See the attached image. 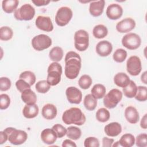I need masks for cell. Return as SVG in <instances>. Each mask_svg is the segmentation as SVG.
I'll return each instance as SVG.
<instances>
[{"instance_id":"ee69618b","label":"cell","mask_w":147,"mask_h":147,"mask_svg":"<svg viewBox=\"0 0 147 147\" xmlns=\"http://www.w3.org/2000/svg\"><path fill=\"white\" fill-rule=\"evenodd\" d=\"M11 80L7 77H1L0 78V90L2 91H6L11 87Z\"/></svg>"},{"instance_id":"7a4b0ae2","label":"cell","mask_w":147,"mask_h":147,"mask_svg":"<svg viewBox=\"0 0 147 147\" xmlns=\"http://www.w3.org/2000/svg\"><path fill=\"white\" fill-rule=\"evenodd\" d=\"M62 120L66 125L75 124L81 126L85 123L86 118L79 108L71 107L63 113Z\"/></svg>"},{"instance_id":"d6a6232c","label":"cell","mask_w":147,"mask_h":147,"mask_svg":"<svg viewBox=\"0 0 147 147\" xmlns=\"http://www.w3.org/2000/svg\"><path fill=\"white\" fill-rule=\"evenodd\" d=\"M19 78L24 80L28 84H29L30 86L35 83L36 80V75L34 74L30 71H25L21 73L19 76Z\"/></svg>"},{"instance_id":"2e32d148","label":"cell","mask_w":147,"mask_h":147,"mask_svg":"<svg viewBox=\"0 0 147 147\" xmlns=\"http://www.w3.org/2000/svg\"><path fill=\"white\" fill-rule=\"evenodd\" d=\"M96 52L98 55L102 57L109 56L113 51V46L111 42L106 40L99 41L96 45Z\"/></svg>"},{"instance_id":"ffe728a7","label":"cell","mask_w":147,"mask_h":147,"mask_svg":"<svg viewBox=\"0 0 147 147\" xmlns=\"http://www.w3.org/2000/svg\"><path fill=\"white\" fill-rule=\"evenodd\" d=\"M104 131L109 137H116L122 132V126L118 122H111L105 126Z\"/></svg>"},{"instance_id":"1f68e13d","label":"cell","mask_w":147,"mask_h":147,"mask_svg":"<svg viewBox=\"0 0 147 147\" xmlns=\"http://www.w3.org/2000/svg\"><path fill=\"white\" fill-rule=\"evenodd\" d=\"M66 135L68 138L71 140H78L82 136V131L76 126H69L67 128Z\"/></svg>"},{"instance_id":"52a82bcc","label":"cell","mask_w":147,"mask_h":147,"mask_svg":"<svg viewBox=\"0 0 147 147\" xmlns=\"http://www.w3.org/2000/svg\"><path fill=\"white\" fill-rule=\"evenodd\" d=\"M122 98V92L118 89L111 90L103 97V104L107 109H113L121 102Z\"/></svg>"},{"instance_id":"9a60e30c","label":"cell","mask_w":147,"mask_h":147,"mask_svg":"<svg viewBox=\"0 0 147 147\" xmlns=\"http://www.w3.org/2000/svg\"><path fill=\"white\" fill-rule=\"evenodd\" d=\"M106 14L109 19L116 20L122 17L123 9L119 4L112 3L107 7Z\"/></svg>"},{"instance_id":"f1b7e54d","label":"cell","mask_w":147,"mask_h":147,"mask_svg":"<svg viewBox=\"0 0 147 147\" xmlns=\"http://www.w3.org/2000/svg\"><path fill=\"white\" fill-rule=\"evenodd\" d=\"M108 34V29L107 27L103 25L99 24L94 26L92 30L93 36L98 39L105 37Z\"/></svg>"},{"instance_id":"ba28073f","label":"cell","mask_w":147,"mask_h":147,"mask_svg":"<svg viewBox=\"0 0 147 147\" xmlns=\"http://www.w3.org/2000/svg\"><path fill=\"white\" fill-rule=\"evenodd\" d=\"M73 16L72 10L67 6L60 7L55 16V22L59 26L67 25L71 20Z\"/></svg>"},{"instance_id":"f35d334b","label":"cell","mask_w":147,"mask_h":147,"mask_svg":"<svg viewBox=\"0 0 147 147\" xmlns=\"http://www.w3.org/2000/svg\"><path fill=\"white\" fill-rule=\"evenodd\" d=\"M36 90L38 93L45 94L47 93L51 88V86L48 84L47 80H42L37 82L36 83Z\"/></svg>"},{"instance_id":"277c9868","label":"cell","mask_w":147,"mask_h":147,"mask_svg":"<svg viewBox=\"0 0 147 147\" xmlns=\"http://www.w3.org/2000/svg\"><path fill=\"white\" fill-rule=\"evenodd\" d=\"M7 134L8 140L13 145H18L24 144L28 138V134L24 130L9 127L3 130Z\"/></svg>"},{"instance_id":"44dd1931","label":"cell","mask_w":147,"mask_h":147,"mask_svg":"<svg viewBox=\"0 0 147 147\" xmlns=\"http://www.w3.org/2000/svg\"><path fill=\"white\" fill-rule=\"evenodd\" d=\"M57 110L56 107L51 103H47L45 105L41 111V114L42 117L48 120H51L54 119L57 115Z\"/></svg>"},{"instance_id":"4dcf8cb0","label":"cell","mask_w":147,"mask_h":147,"mask_svg":"<svg viewBox=\"0 0 147 147\" xmlns=\"http://www.w3.org/2000/svg\"><path fill=\"white\" fill-rule=\"evenodd\" d=\"M83 104L87 110L93 111L97 106V99L91 94H87L84 98Z\"/></svg>"},{"instance_id":"6da1fadb","label":"cell","mask_w":147,"mask_h":147,"mask_svg":"<svg viewBox=\"0 0 147 147\" xmlns=\"http://www.w3.org/2000/svg\"><path fill=\"white\" fill-rule=\"evenodd\" d=\"M82 67V59L80 55L74 52L69 51L65 56V75L69 79L76 78Z\"/></svg>"},{"instance_id":"3957f363","label":"cell","mask_w":147,"mask_h":147,"mask_svg":"<svg viewBox=\"0 0 147 147\" xmlns=\"http://www.w3.org/2000/svg\"><path fill=\"white\" fill-rule=\"evenodd\" d=\"M47 81L51 86L58 84L61 80L62 74V67L57 62L52 63L47 69Z\"/></svg>"},{"instance_id":"7402d4cb","label":"cell","mask_w":147,"mask_h":147,"mask_svg":"<svg viewBox=\"0 0 147 147\" xmlns=\"http://www.w3.org/2000/svg\"><path fill=\"white\" fill-rule=\"evenodd\" d=\"M39 109L36 104L33 105H26L23 110V115L28 119H31L35 118L38 114Z\"/></svg>"},{"instance_id":"bcb514c9","label":"cell","mask_w":147,"mask_h":147,"mask_svg":"<svg viewBox=\"0 0 147 147\" xmlns=\"http://www.w3.org/2000/svg\"><path fill=\"white\" fill-rule=\"evenodd\" d=\"M114 139L109 138L106 137H104L102 138V146L103 147H111L112 146L113 144L114 143Z\"/></svg>"},{"instance_id":"c3c4849f","label":"cell","mask_w":147,"mask_h":147,"mask_svg":"<svg viewBox=\"0 0 147 147\" xmlns=\"http://www.w3.org/2000/svg\"><path fill=\"white\" fill-rule=\"evenodd\" d=\"M32 3H33L37 6H42L47 5L50 3V1H45V0H36L32 1Z\"/></svg>"},{"instance_id":"8992f818","label":"cell","mask_w":147,"mask_h":147,"mask_svg":"<svg viewBox=\"0 0 147 147\" xmlns=\"http://www.w3.org/2000/svg\"><path fill=\"white\" fill-rule=\"evenodd\" d=\"M74 45L75 48L80 52L84 51L88 48L89 45V34L87 31L80 29L75 33Z\"/></svg>"},{"instance_id":"f907efd6","label":"cell","mask_w":147,"mask_h":147,"mask_svg":"<svg viewBox=\"0 0 147 147\" xmlns=\"http://www.w3.org/2000/svg\"><path fill=\"white\" fill-rule=\"evenodd\" d=\"M140 126L144 129L147 128V114H145L142 118L140 122Z\"/></svg>"},{"instance_id":"83f0119b","label":"cell","mask_w":147,"mask_h":147,"mask_svg":"<svg viewBox=\"0 0 147 147\" xmlns=\"http://www.w3.org/2000/svg\"><path fill=\"white\" fill-rule=\"evenodd\" d=\"M137 86L135 82L131 80H130L129 84L123 88L122 92L125 96L129 98H134L137 93Z\"/></svg>"},{"instance_id":"ab89813d","label":"cell","mask_w":147,"mask_h":147,"mask_svg":"<svg viewBox=\"0 0 147 147\" xmlns=\"http://www.w3.org/2000/svg\"><path fill=\"white\" fill-rule=\"evenodd\" d=\"M52 129L55 131L57 138H60L63 137L65 135H66L67 129H65V127H64L61 124H55L52 126Z\"/></svg>"},{"instance_id":"e575fe53","label":"cell","mask_w":147,"mask_h":147,"mask_svg":"<svg viewBox=\"0 0 147 147\" xmlns=\"http://www.w3.org/2000/svg\"><path fill=\"white\" fill-rule=\"evenodd\" d=\"M13 36V30L9 26H2L0 29V39L2 41H8Z\"/></svg>"},{"instance_id":"4316f807","label":"cell","mask_w":147,"mask_h":147,"mask_svg":"<svg viewBox=\"0 0 147 147\" xmlns=\"http://www.w3.org/2000/svg\"><path fill=\"white\" fill-rule=\"evenodd\" d=\"M64 52L60 47H55L51 49L49 53L50 59L54 62L60 61L63 57Z\"/></svg>"},{"instance_id":"30bf717a","label":"cell","mask_w":147,"mask_h":147,"mask_svg":"<svg viewBox=\"0 0 147 147\" xmlns=\"http://www.w3.org/2000/svg\"><path fill=\"white\" fill-rule=\"evenodd\" d=\"M141 39L139 35L134 33L125 34L122 38V45L129 50H135L140 47Z\"/></svg>"},{"instance_id":"7c38bea8","label":"cell","mask_w":147,"mask_h":147,"mask_svg":"<svg viewBox=\"0 0 147 147\" xmlns=\"http://www.w3.org/2000/svg\"><path fill=\"white\" fill-rule=\"evenodd\" d=\"M65 94L68 102L72 104H79L82 100L81 91L75 87H69L66 89Z\"/></svg>"},{"instance_id":"5b68a950","label":"cell","mask_w":147,"mask_h":147,"mask_svg":"<svg viewBox=\"0 0 147 147\" xmlns=\"http://www.w3.org/2000/svg\"><path fill=\"white\" fill-rule=\"evenodd\" d=\"M35 15L34 8L29 3H26L17 9L14 13V18L19 21H30Z\"/></svg>"},{"instance_id":"60d3db41","label":"cell","mask_w":147,"mask_h":147,"mask_svg":"<svg viewBox=\"0 0 147 147\" xmlns=\"http://www.w3.org/2000/svg\"><path fill=\"white\" fill-rule=\"evenodd\" d=\"M135 142L138 147H146L147 146V134L146 133L138 134L135 139Z\"/></svg>"},{"instance_id":"b9f144b4","label":"cell","mask_w":147,"mask_h":147,"mask_svg":"<svg viewBox=\"0 0 147 147\" xmlns=\"http://www.w3.org/2000/svg\"><path fill=\"white\" fill-rule=\"evenodd\" d=\"M0 109L5 110L9 107L10 104V98L8 95L2 94L0 95Z\"/></svg>"},{"instance_id":"ac0fdd59","label":"cell","mask_w":147,"mask_h":147,"mask_svg":"<svg viewBox=\"0 0 147 147\" xmlns=\"http://www.w3.org/2000/svg\"><path fill=\"white\" fill-rule=\"evenodd\" d=\"M41 138L42 142L48 145L54 144L57 140V135L52 129H45L41 133Z\"/></svg>"},{"instance_id":"836d02e7","label":"cell","mask_w":147,"mask_h":147,"mask_svg":"<svg viewBox=\"0 0 147 147\" xmlns=\"http://www.w3.org/2000/svg\"><path fill=\"white\" fill-rule=\"evenodd\" d=\"M110 117V112L106 108H100L96 113V119L99 122H106L109 120Z\"/></svg>"},{"instance_id":"f5cc1de1","label":"cell","mask_w":147,"mask_h":147,"mask_svg":"<svg viewBox=\"0 0 147 147\" xmlns=\"http://www.w3.org/2000/svg\"><path fill=\"white\" fill-rule=\"evenodd\" d=\"M120 145H119V141H117L115 142V143H114V144L112 145V146L113 147H116V146H119Z\"/></svg>"},{"instance_id":"816d5d0a","label":"cell","mask_w":147,"mask_h":147,"mask_svg":"<svg viewBox=\"0 0 147 147\" xmlns=\"http://www.w3.org/2000/svg\"><path fill=\"white\" fill-rule=\"evenodd\" d=\"M147 72L146 71H145L143 72V74L141 75V82L142 83H144V84H147V80H146V78H147Z\"/></svg>"},{"instance_id":"8fae6325","label":"cell","mask_w":147,"mask_h":147,"mask_svg":"<svg viewBox=\"0 0 147 147\" xmlns=\"http://www.w3.org/2000/svg\"><path fill=\"white\" fill-rule=\"evenodd\" d=\"M126 69L127 72L132 76H137L142 70L141 61L137 56H130L126 62Z\"/></svg>"},{"instance_id":"7bdbcfd3","label":"cell","mask_w":147,"mask_h":147,"mask_svg":"<svg viewBox=\"0 0 147 147\" xmlns=\"http://www.w3.org/2000/svg\"><path fill=\"white\" fill-rule=\"evenodd\" d=\"M84 146L85 147H99V142L97 138L95 137H89L85 139Z\"/></svg>"},{"instance_id":"cb8c5ba5","label":"cell","mask_w":147,"mask_h":147,"mask_svg":"<svg viewBox=\"0 0 147 147\" xmlns=\"http://www.w3.org/2000/svg\"><path fill=\"white\" fill-rule=\"evenodd\" d=\"M130 79L128 75L124 72H119L114 77V82L115 85L119 87L124 88L126 87Z\"/></svg>"},{"instance_id":"d6986e66","label":"cell","mask_w":147,"mask_h":147,"mask_svg":"<svg viewBox=\"0 0 147 147\" xmlns=\"http://www.w3.org/2000/svg\"><path fill=\"white\" fill-rule=\"evenodd\" d=\"M125 117L127 121L131 124L137 123L140 119L138 111L134 107L131 106H129L125 109Z\"/></svg>"},{"instance_id":"d590c367","label":"cell","mask_w":147,"mask_h":147,"mask_svg":"<svg viewBox=\"0 0 147 147\" xmlns=\"http://www.w3.org/2000/svg\"><path fill=\"white\" fill-rule=\"evenodd\" d=\"M127 55V52L125 49L119 48L117 49L113 53V58L117 63H122L126 59Z\"/></svg>"},{"instance_id":"603a6c76","label":"cell","mask_w":147,"mask_h":147,"mask_svg":"<svg viewBox=\"0 0 147 147\" xmlns=\"http://www.w3.org/2000/svg\"><path fill=\"white\" fill-rule=\"evenodd\" d=\"M21 99L26 105L36 104L37 96L36 94L30 89H26L21 92Z\"/></svg>"},{"instance_id":"f546056e","label":"cell","mask_w":147,"mask_h":147,"mask_svg":"<svg viewBox=\"0 0 147 147\" xmlns=\"http://www.w3.org/2000/svg\"><path fill=\"white\" fill-rule=\"evenodd\" d=\"M119 143L123 147H131L135 144V137L131 134H125L121 137Z\"/></svg>"},{"instance_id":"f6af8a7d","label":"cell","mask_w":147,"mask_h":147,"mask_svg":"<svg viewBox=\"0 0 147 147\" xmlns=\"http://www.w3.org/2000/svg\"><path fill=\"white\" fill-rule=\"evenodd\" d=\"M16 86L17 89L21 92H22L26 89L30 88V85L28 84L26 82L22 79H19L16 82Z\"/></svg>"},{"instance_id":"484cf974","label":"cell","mask_w":147,"mask_h":147,"mask_svg":"<svg viewBox=\"0 0 147 147\" xmlns=\"http://www.w3.org/2000/svg\"><path fill=\"white\" fill-rule=\"evenodd\" d=\"M106 87L102 84H95L91 90V95L96 99H99L103 98L106 94Z\"/></svg>"},{"instance_id":"d4e9b609","label":"cell","mask_w":147,"mask_h":147,"mask_svg":"<svg viewBox=\"0 0 147 147\" xmlns=\"http://www.w3.org/2000/svg\"><path fill=\"white\" fill-rule=\"evenodd\" d=\"M19 1L17 0H6L2 2L3 10L6 13H11L15 11L18 5Z\"/></svg>"},{"instance_id":"9c48e42d","label":"cell","mask_w":147,"mask_h":147,"mask_svg":"<svg viewBox=\"0 0 147 147\" xmlns=\"http://www.w3.org/2000/svg\"><path fill=\"white\" fill-rule=\"evenodd\" d=\"M52 45V39L44 34L34 36L32 40V47L37 51H41L48 49Z\"/></svg>"},{"instance_id":"e0dca14e","label":"cell","mask_w":147,"mask_h":147,"mask_svg":"<svg viewBox=\"0 0 147 147\" xmlns=\"http://www.w3.org/2000/svg\"><path fill=\"white\" fill-rule=\"evenodd\" d=\"M105 1L104 0L91 1L90 4L89 11L93 17L100 16L103 11Z\"/></svg>"},{"instance_id":"74e56055","label":"cell","mask_w":147,"mask_h":147,"mask_svg":"<svg viewBox=\"0 0 147 147\" xmlns=\"http://www.w3.org/2000/svg\"><path fill=\"white\" fill-rule=\"evenodd\" d=\"M135 99L139 102H145L147 100V88L146 86L137 87V91Z\"/></svg>"},{"instance_id":"8d00e7d4","label":"cell","mask_w":147,"mask_h":147,"mask_svg":"<svg viewBox=\"0 0 147 147\" xmlns=\"http://www.w3.org/2000/svg\"><path fill=\"white\" fill-rule=\"evenodd\" d=\"M92 83V78L88 75H82L79 79L78 84L79 87L83 89L86 90L90 88Z\"/></svg>"},{"instance_id":"4fadbf2b","label":"cell","mask_w":147,"mask_h":147,"mask_svg":"<svg viewBox=\"0 0 147 147\" xmlns=\"http://www.w3.org/2000/svg\"><path fill=\"white\" fill-rule=\"evenodd\" d=\"M36 27L43 31L49 32L53 30V25L49 17L39 16L35 21Z\"/></svg>"},{"instance_id":"5bb4252c","label":"cell","mask_w":147,"mask_h":147,"mask_svg":"<svg viewBox=\"0 0 147 147\" xmlns=\"http://www.w3.org/2000/svg\"><path fill=\"white\" fill-rule=\"evenodd\" d=\"M136 26V22L131 18H126L118 22L116 25L117 30L121 33L129 32L134 29Z\"/></svg>"},{"instance_id":"681fc988","label":"cell","mask_w":147,"mask_h":147,"mask_svg":"<svg viewBox=\"0 0 147 147\" xmlns=\"http://www.w3.org/2000/svg\"><path fill=\"white\" fill-rule=\"evenodd\" d=\"M8 140L7 134L3 130L0 131V144L2 145L6 142Z\"/></svg>"},{"instance_id":"7dc6e473","label":"cell","mask_w":147,"mask_h":147,"mask_svg":"<svg viewBox=\"0 0 147 147\" xmlns=\"http://www.w3.org/2000/svg\"><path fill=\"white\" fill-rule=\"evenodd\" d=\"M63 147H76V144L69 139L65 140L62 144Z\"/></svg>"}]
</instances>
